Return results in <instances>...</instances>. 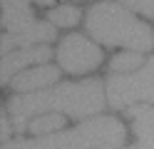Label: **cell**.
I'll return each mask as SVG.
<instances>
[{
	"label": "cell",
	"mask_w": 154,
	"mask_h": 149,
	"mask_svg": "<svg viewBox=\"0 0 154 149\" xmlns=\"http://www.w3.org/2000/svg\"><path fill=\"white\" fill-rule=\"evenodd\" d=\"M35 3L47 5V3H52V0H35ZM3 5H27V0H3Z\"/></svg>",
	"instance_id": "14"
},
{
	"label": "cell",
	"mask_w": 154,
	"mask_h": 149,
	"mask_svg": "<svg viewBox=\"0 0 154 149\" xmlns=\"http://www.w3.org/2000/svg\"><path fill=\"white\" fill-rule=\"evenodd\" d=\"M127 114L132 117L137 142L154 144V107H149V104H134V107L127 109Z\"/></svg>",
	"instance_id": "9"
},
{
	"label": "cell",
	"mask_w": 154,
	"mask_h": 149,
	"mask_svg": "<svg viewBox=\"0 0 154 149\" xmlns=\"http://www.w3.org/2000/svg\"><path fill=\"white\" fill-rule=\"evenodd\" d=\"M60 79V67H52V65H40V67H32V70H25L13 79V87L17 92H40V89L55 85Z\"/></svg>",
	"instance_id": "8"
},
{
	"label": "cell",
	"mask_w": 154,
	"mask_h": 149,
	"mask_svg": "<svg viewBox=\"0 0 154 149\" xmlns=\"http://www.w3.org/2000/svg\"><path fill=\"white\" fill-rule=\"evenodd\" d=\"M57 60H60V67L65 72L82 75V72H92L94 67H100L102 50L82 35H70L57 47Z\"/></svg>",
	"instance_id": "5"
},
{
	"label": "cell",
	"mask_w": 154,
	"mask_h": 149,
	"mask_svg": "<svg viewBox=\"0 0 154 149\" xmlns=\"http://www.w3.org/2000/svg\"><path fill=\"white\" fill-rule=\"evenodd\" d=\"M3 139H5V144L10 139V124H8V119H3Z\"/></svg>",
	"instance_id": "15"
},
{
	"label": "cell",
	"mask_w": 154,
	"mask_h": 149,
	"mask_svg": "<svg viewBox=\"0 0 154 149\" xmlns=\"http://www.w3.org/2000/svg\"><path fill=\"white\" fill-rule=\"evenodd\" d=\"M124 144V127L114 117L87 119L70 132H57L32 142H8L3 149H119Z\"/></svg>",
	"instance_id": "3"
},
{
	"label": "cell",
	"mask_w": 154,
	"mask_h": 149,
	"mask_svg": "<svg viewBox=\"0 0 154 149\" xmlns=\"http://www.w3.org/2000/svg\"><path fill=\"white\" fill-rule=\"evenodd\" d=\"M139 65H142V55L139 52H122L117 57H112V62H109L114 75L117 72L119 75H132V72H137V70H142Z\"/></svg>",
	"instance_id": "12"
},
{
	"label": "cell",
	"mask_w": 154,
	"mask_h": 149,
	"mask_svg": "<svg viewBox=\"0 0 154 149\" xmlns=\"http://www.w3.org/2000/svg\"><path fill=\"white\" fill-rule=\"evenodd\" d=\"M107 102L114 109H129L134 102H154V57L132 75H112L107 79Z\"/></svg>",
	"instance_id": "4"
},
{
	"label": "cell",
	"mask_w": 154,
	"mask_h": 149,
	"mask_svg": "<svg viewBox=\"0 0 154 149\" xmlns=\"http://www.w3.org/2000/svg\"><path fill=\"white\" fill-rule=\"evenodd\" d=\"M52 50L47 45H35V47H23V50H15L10 55H3V82H13V79L20 75V70H25L27 65H35V62H45L50 60Z\"/></svg>",
	"instance_id": "7"
},
{
	"label": "cell",
	"mask_w": 154,
	"mask_h": 149,
	"mask_svg": "<svg viewBox=\"0 0 154 149\" xmlns=\"http://www.w3.org/2000/svg\"><path fill=\"white\" fill-rule=\"evenodd\" d=\"M62 124H65L62 114H40L27 122V132L40 134V137H50V134H57V129H62Z\"/></svg>",
	"instance_id": "10"
},
{
	"label": "cell",
	"mask_w": 154,
	"mask_h": 149,
	"mask_svg": "<svg viewBox=\"0 0 154 149\" xmlns=\"http://www.w3.org/2000/svg\"><path fill=\"white\" fill-rule=\"evenodd\" d=\"M104 107V92L100 79H85L77 85H60L52 89H40L30 95H17L8 102L15 129H27V119L40 114H70V117H90Z\"/></svg>",
	"instance_id": "1"
},
{
	"label": "cell",
	"mask_w": 154,
	"mask_h": 149,
	"mask_svg": "<svg viewBox=\"0 0 154 149\" xmlns=\"http://www.w3.org/2000/svg\"><path fill=\"white\" fill-rule=\"evenodd\" d=\"M47 20H50L55 27H72V25L80 23V10L75 5H60V8L50 10Z\"/></svg>",
	"instance_id": "11"
},
{
	"label": "cell",
	"mask_w": 154,
	"mask_h": 149,
	"mask_svg": "<svg viewBox=\"0 0 154 149\" xmlns=\"http://www.w3.org/2000/svg\"><path fill=\"white\" fill-rule=\"evenodd\" d=\"M87 33L100 40L102 45H112V47H129V50H152L154 45V37H152V30L139 23L137 17L124 5L119 3H100V5H92L90 13H87Z\"/></svg>",
	"instance_id": "2"
},
{
	"label": "cell",
	"mask_w": 154,
	"mask_h": 149,
	"mask_svg": "<svg viewBox=\"0 0 154 149\" xmlns=\"http://www.w3.org/2000/svg\"><path fill=\"white\" fill-rule=\"evenodd\" d=\"M47 40H55V25L52 23H30L17 33H5L3 37V55H10L15 50L23 47H35V45H45Z\"/></svg>",
	"instance_id": "6"
},
{
	"label": "cell",
	"mask_w": 154,
	"mask_h": 149,
	"mask_svg": "<svg viewBox=\"0 0 154 149\" xmlns=\"http://www.w3.org/2000/svg\"><path fill=\"white\" fill-rule=\"evenodd\" d=\"M119 5H124L127 10H134L139 15L154 17V0H119Z\"/></svg>",
	"instance_id": "13"
}]
</instances>
